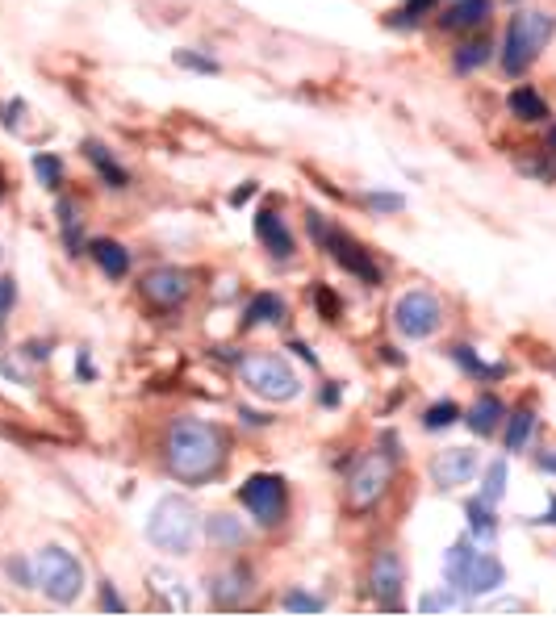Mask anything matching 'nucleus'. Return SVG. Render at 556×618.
<instances>
[{
	"instance_id": "1",
	"label": "nucleus",
	"mask_w": 556,
	"mask_h": 618,
	"mask_svg": "<svg viewBox=\"0 0 556 618\" xmlns=\"http://www.w3.org/2000/svg\"><path fill=\"white\" fill-rule=\"evenodd\" d=\"M230 456V439L222 426L201 422V418H176L164 435V464L176 481L184 485H205L214 481Z\"/></svg>"
},
{
	"instance_id": "2",
	"label": "nucleus",
	"mask_w": 556,
	"mask_h": 618,
	"mask_svg": "<svg viewBox=\"0 0 556 618\" xmlns=\"http://www.w3.org/2000/svg\"><path fill=\"white\" fill-rule=\"evenodd\" d=\"M444 581L465 593V598H485V593L506 585V568L498 556L477 552L473 539H456L444 552Z\"/></svg>"
},
{
	"instance_id": "3",
	"label": "nucleus",
	"mask_w": 556,
	"mask_h": 618,
	"mask_svg": "<svg viewBox=\"0 0 556 618\" xmlns=\"http://www.w3.org/2000/svg\"><path fill=\"white\" fill-rule=\"evenodd\" d=\"M197 535H201V514H197V506L189 502V497H180V493L159 497L151 518H147L151 548L172 552V556H189Z\"/></svg>"
},
{
	"instance_id": "4",
	"label": "nucleus",
	"mask_w": 556,
	"mask_h": 618,
	"mask_svg": "<svg viewBox=\"0 0 556 618\" xmlns=\"http://www.w3.org/2000/svg\"><path fill=\"white\" fill-rule=\"evenodd\" d=\"M556 38V17L552 13H515L511 26L502 34V71L506 76H523V71L540 59V51Z\"/></svg>"
},
{
	"instance_id": "5",
	"label": "nucleus",
	"mask_w": 556,
	"mask_h": 618,
	"mask_svg": "<svg viewBox=\"0 0 556 618\" xmlns=\"http://www.w3.org/2000/svg\"><path fill=\"white\" fill-rule=\"evenodd\" d=\"M30 577H34V589H42L46 598L59 602V606L76 602L80 593H84V564H80L72 552H67V548H59V543L34 552Z\"/></svg>"
},
{
	"instance_id": "6",
	"label": "nucleus",
	"mask_w": 556,
	"mask_h": 618,
	"mask_svg": "<svg viewBox=\"0 0 556 618\" xmlns=\"http://www.w3.org/2000/svg\"><path fill=\"white\" fill-rule=\"evenodd\" d=\"M239 376H243V385L264 397V401H293L301 393V380L297 372L289 368L285 355H247V360L239 364Z\"/></svg>"
},
{
	"instance_id": "7",
	"label": "nucleus",
	"mask_w": 556,
	"mask_h": 618,
	"mask_svg": "<svg viewBox=\"0 0 556 618\" xmlns=\"http://www.w3.org/2000/svg\"><path fill=\"white\" fill-rule=\"evenodd\" d=\"M239 502L260 527H281L289 514V489L276 472H256V477H247L239 485Z\"/></svg>"
},
{
	"instance_id": "8",
	"label": "nucleus",
	"mask_w": 556,
	"mask_h": 618,
	"mask_svg": "<svg viewBox=\"0 0 556 618\" xmlns=\"http://www.w3.org/2000/svg\"><path fill=\"white\" fill-rule=\"evenodd\" d=\"M389 481H393V460L389 456H381V451L360 456L356 468H352V477H347V510H352V514L373 510L385 497Z\"/></svg>"
},
{
	"instance_id": "9",
	"label": "nucleus",
	"mask_w": 556,
	"mask_h": 618,
	"mask_svg": "<svg viewBox=\"0 0 556 618\" xmlns=\"http://www.w3.org/2000/svg\"><path fill=\"white\" fill-rule=\"evenodd\" d=\"M393 326H398V335L419 343V339H431L439 326H444V305L439 297H431L427 289H410L398 297L393 305Z\"/></svg>"
},
{
	"instance_id": "10",
	"label": "nucleus",
	"mask_w": 556,
	"mask_h": 618,
	"mask_svg": "<svg viewBox=\"0 0 556 618\" xmlns=\"http://www.w3.org/2000/svg\"><path fill=\"white\" fill-rule=\"evenodd\" d=\"M322 251H331V259L343 268V272H352L356 280H364V284H377L385 280L381 276V268H377V259L368 255V247L356 239V234H347V230H339V226H327V234H322V243H318Z\"/></svg>"
},
{
	"instance_id": "11",
	"label": "nucleus",
	"mask_w": 556,
	"mask_h": 618,
	"mask_svg": "<svg viewBox=\"0 0 556 618\" xmlns=\"http://www.w3.org/2000/svg\"><path fill=\"white\" fill-rule=\"evenodd\" d=\"M368 585L381 610H402V585H406V564L393 548H381L368 568Z\"/></svg>"
},
{
	"instance_id": "12",
	"label": "nucleus",
	"mask_w": 556,
	"mask_h": 618,
	"mask_svg": "<svg viewBox=\"0 0 556 618\" xmlns=\"http://www.w3.org/2000/svg\"><path fill=\"white\" fill-rule=\"evenodd\" d=\"M431 485L435 489H460V485H469L477 477V451L469 447H444V451H435L431 464Z\"/></svg>"
},
{
	"instance_id": "13",
	"label": "nucleus",
	"mask_w": 556,
	"mask_h": 618,
	"mask_svg": "<svg viewBox=\"0 0 556 618\" xmlns=\"http://www.w3.org/2000/svg\"><path fill=\"white\" fill-rule=\"evenodd\" d=\"M193 293V276L184 272V268H155L143 276V297L159 309H176L184 305Z\"/></svg>"
},
{
	"instance_id": "14",
	"label": "nucleus",
	"mask_w": 556,
	"mask_h": 618,
	"mask_svg": "<svg viewBox=\"0 0 556 618\" xmlns=\"http://www.w3.org/2000/svg\"><path fill=\"white\" fill-rule=\"evenodd\" d=\"M247 589H251V568L247 564H226L222 573H214L210 577V593H214V602L218 606H243L247 602Z\"/></svg>"
},
{
	"instance_id": "15",
	"label": "nucleus",
	"mask_w": 556,
	"mask_h": 618,
	"mask_svg": "<svg viewBox=\"0 0 556 618\" xmlns=\"http://www.w3.org/2000/svg\"><path fill=\"white\" fill-rule=\"evenodd\" d=\"M256 239H260L276 259H289V255H293V234H289V226H285V218H281V209H276V205H264V209L256 213Z\"/></svg>"
},
{
	"instance_id": "16",
	"label": "nucleus",
	"mask_w": 556,
	"mask_h": 618,
	"mask_svg": "<svg viewBox=\"0 0 556 618\" xmlns=\"http://www.w3.org/2000/svg\"><path fill=\"white\" fill-rule=\"evenodd\" d=\"M490 9H494V0H456V5L439 17V26L444 30H477L490 21Z\"/></svg>"
},
{
	"instance_id": "17",
	"label": "nucleus",
	"mask_w": 556,
	"mask_h": 618,
	"mask_svg": "<svg viewBox=\"0 0 556 618\" xmlns=\"http://www.w3.org/2000/svg\"><path fill=\"white\" fill-rule=\"evenodd\" d=\"M502 418H506L502 397H494V393H481V397L473 401V410H469V418H465V422H469V431H473V435H481V439H485V435H494V431H498V422H502Z\"/></svg>"
},
{
	"instance_id": "18",
	"label": "nucleus",
	"mask_w": 556,
	"mask_h": 618,
	"mask_svg": "<svg viewBox=\"0 0 556 618\" xmlns=\"http://www.w3.org/2000/svg\"><path fill=\"white\" fill-rule=\"evenodd\" d=\"M448 355H452V360L460 364V372H465V376H473V380H481V385H494V380H502L506 372H511L506 364H485L481 355H477L473 347H465V343H456Z\"/></svg>"
},
{
	"instance_id": "19",
	"label": "nucleus",
	"mask_w": 556,
	"mask_h": 618,
	"mask_svg": "<svg viewBox=\"0 0 556 618\" xmlns=\"http://www.w3.org/2000/svg\"><path fill=\"white\" fill-rule=\"evenodd\" d=\"M506 105H511V113L519 117V122H527V126L548 122V101H544L531 84H519V88L511 92V97H506Z\"/></svg>"
},
{
	"instance_id": "20",
	"label": "nucleus",
	"mask_w": 556,
	"mask_h": 618,
	"mask_svg": "<svg viewBox=\"0 0 556 618\" xmlns=\"http://www.w3.org/2000/svg\"><path fill=\"white\" fill-rule=\"evenodd\" d=\"M84 155H88V163H92V168L101 172V180H105L109 188H126V184H130V172H126L122 163H118V159H113V155L101 147L97 138H88V142H84Z\"/></svg>"
},
{
	"instance_id": "21",
	"label": "nucleus",
	"mask_w": 556,
	"mask_h": 618,
	"mask_svg": "<svg viewBox=\"0 0 556 618\" xmlns=\"http://www.w3.org/2000/svg\"><path fill=\"white\" fill-rule=\"evenodd\" d=\"M88 251H92V259H97L101 272H105L109 280H122V276L130 272V251H126L122 243H113V239H97Z\"/></svg>"
},
{
	"instance_id": "22",
	"label": "nucleus",
	"mask_w": 556,
	"mask_h": 618,
	"mask_svg": "<svg viewBox=\"0 0 556 618\" xmlns=\"http://www.w3.org/2000/svg\"><path fill=\"white\" fill-rule=\"evenodd\" d=\"M465 518H469V531L477 543H490L498 535V514L490 502H481V497H469L465 502Z\"/></svg>"
},
{
	"instance_id": "23",
	"label": "nucleus",
	"mask_w": 556,
	"mask_h": 618,
	"mask_svg": "<svg viewBox=\"0 0 556 618\" xmlns=\"http://www.w3.org/2000/svg\"><path fill=\"white\" fill-rule=\"evenodd\" d=\"M151 589L159 593V602H164L168 610H189V593H184V581L172 577L168 568H151Z\"/></svg>"
},
{
	"instance_id": "24",
	"label": "nucleus",
	"mask_w": 556,
	"mask_h": 618,
	"mask_svg": "<svg viewBox=\"0 0 556 618\" xmlns=\"http://www.w3.org/2000/svg\"><path fill=\"white\" fill-rule=\"evenodd\" d=\"M205 531H210V543H218V548H226V552H230V548H243V543H247L243 522L230 518V514H210Z\"/></svg>"
},
{
	"instance_id": "25",
	"label": "nucleus",
	"mask_w": 556,
	"mask_h": 618,
	"mask_svg": "<svg viewBox=\"0 0 556 618\" xmlns=\"http://www.w3.org/2000/svg\"><path fill=\"white\" fill-rule=\"evenodd\" d=\"M531 431H536V410L531 406L511 410V418H506V451H523Z\"/></svg>"
},
{
	"instance_id": "26",
	"label": "nucleus",
	"mask_w": 556,
	"mask_h": 618,
	"mask_svg": "<svg viewBox=\"0 0 556 618\" xmlns=\"http://www.w3.org/2000/svg\"><path fill=\"white\" fill-rule=\"evenodd\" d=\"M281 314H285L281 297H276V293H256V297H251V305H247V314H243V326L251 330V326H264V322H281Z\"/></svg>"
},
{
	"instance_id": "27",
	"label": "nucleus",
	"mask_w": 556,
	"mask_h": 618,
	"mask_svg": "<svg viewBox=\"0 0 556 618\" xmlns=\"http://www.w3.org/2000/svg\"><path fill=\"white\" fill-rule=\"evenodd\" d=\"M490 55H494L490 38H477V42H465V46H460V51L452 55V67L460 71V76H469V71H477V67L490 63Z\"/></svg>"
},
{
	"instance_id": "28",
	"label": "nucleus",
	"mask_w": 556,
	"mask_h": 618,
	"mask_svg": "<svg viewBox=\"0 0 556 618\" xmlns=\"http://www.w3.org/2000/svg\"><path fill=\"white\" fill-rule=\"evenodd\" d=\"M460 422V406L456 401H435V406H427L423 414V431H448V426Z\"/></svg>"
},
{
	"instance_id": "29",
	"label": "nucleus",
	"mask_w": 556,
	"mask_h": 618,
	"mask_svg": "<svg viewBox=\"0 0 556 618\" xmlns=\"http://www.w3.org/2000/svg\"><path fill=\"white\" fill-rule=\"evenodd\" d=\"M502 493H506V460H494L490 468H485V481H481V502H502Z\"/></svg>"
},
{
	"instance_id": "30",
	"label": "nucleus",
	"mask_w": 556,
	"mask_h": 618,
	"mask_svg": "<svg viewBox=\"0 0 556 618\" xmlns=\"http://www.w3.org/2000/svg\"><path fill=\"white\" fill-rule=\"evenodd\" d=\"M55 213H59V222H63V239H67V247H72V255H80L84 243H80V218H76V205L63 197V201L55 205Z\"/></svg>"
},
{
	"instance_id": "31",
	"label": "nucleus",
	"mask_w": 556,
	"mask_h": 618,
	"mask_svg": "<svg viewBox=\"0 0 556 618\" xmlns=\"http://www.w3.org/2000/svg\"><path fill=\"white\" fill-rule=\"evenodd\" d=\"M34 172H38V180L46 188H59L63 184V163H59V155H34Z\"/></svg>"
},
{
	"instance_id": "32",
	"label": "nucleus",
	"mask_w": 556,
	"mask_h": 618,
	"mask_svg": "<svg viewBox=\"0 0 556 618\" xmlns=\"http://www.w3.org/2000/svg\"><path fill=\"white\" fill-rule=\"evenodd\" d=\"M439 0H406L402 5V13H393V26H414V21H419L427 9H435Z\"/></svg>"
},
{
	"instance_id": "33",
	"label": "nucleus",
	"mask_w": 556,
	"mask_h": 618,
	"mask_svg": "<svg viewBox=\"0 0 556 618\" xmlns=\"http://www.w3.org/2000/svg\"><path fill=\"white\" fill-rule=\"evenodd\" d=\"M314 305H318L322 322H339V297L327 289V284H318V289H314Z\"/></svg>"
},
{
	"instance_id": "34",
	"label": "nucleus",
	"mask_w": 556,
	"mask_h": 618,
	"mask_svg": "<svg viewBox=\"0 0 556 618\" xmlns=\"http://www.w3.org/2000/svg\"><path fill=\"white\" fill-rule=\"evenodd\" d=\"M419 610H427V614H435V610H456V593L452 589H435V593H427V598L419 602Z\"/></svg>"
},
{
	"instance_id": "35",
	"label": "nucleus",
	"mask_w": 556,
	"mask_h": 618,
	"mask_svg": "<svg viewBox=\"0 0 556 618\" xmlns=\"http://www.w3.org/2000/svg\"><path fill=\"white\" fill-rule=\"evenodd\" d=\"M13 305H17V280L0 276V326H5V318L13 314Z\"/></svg>"
},
{
	"instance_id": "36",
	"label": "nucleus",
	"mask_w": 556,
	"mask_h": 618,
	"mask_svg": "<svg viewBox=\"0 0 556 618\" xmlns=\"http://www.w3.org/2000/svg\"><path fill=\"white\" fill-rule=\"evenodd\" d=\"M364 201H368V209H373V213H398L406 205L398 193H368Z\"/></svg>"
},
{
	"instance_id": "37",
	"label": "nucleus",
	"mask_w": 556,
	"mask_h": 618,
	"mask_svg": "<svg viewBox=\"0 0 556 618\" xmlns=\"http://www.w3.org/2000/svg\"><path fill=\"white\" fill-rule=\"evenodd\" d=\"M285 610H301V614H318L322 610V598H314V593H289L285 598Z\"/></svg>"
},
{
	"instance_id": "38",
	"label": "nucleus",
	"mask_w": 556,
	"mask_h": 618,
	"mask_svg": "<svg viewBox=\"0 0 556 618\" xmlns=\"http://www.w3.org/2000/svg\"><path fill=\"white\" fill-rule=\"evenodd\" d=\"M176 63H180V67H193V71H205V76H214V71H218L214 59H201V55H193V51H176Z\"/></svg>"
},
{
	"instance_id": "39",
	"label": "nucleus",
	"mask_w": 556,
	"mask_h": 618,
	"mask_svg": "<svg viewBox=\"0 0 556 618\" xmlns=\"http://www.w3.org/2000/svg\"><path fill=\"white\" fill-rule=\"evenodd\" d=\"M101 606H105V610H126V602H122L118 593L109 589V581H105V589H101Z\"/></svg>"
},
{
	"instance_id": "40",
	"label": "nucleus",
	"mask_w": 556,
	"mask_h": 618,
	"mask_svg": "<svg viewBox=\"0 0 556 618\" xmlns=\"http://www.w3.org/2000/svg\"><path fill=\"white\" fill-rule=\"evenodd\" d=\"M251 197H256V184H243V188H235V193H230V205H243Z\"/></svg>"
},
{
	"instance_id": "41",
	"label": "nucleus",
	"mask_w": 556,
	"mask_h": 618,
	"mask_svg": "<svg viewBox=\"0 0 556 618\" xmlns=\"http://www.w3.org/2000/svg\"><path fill=\"white\" fill-rule=\"evenodd\" d=\"M536 468H544V472H552V477H556V451H540V456H536Z\"/></svg>"
},
{
	"instance_id": "42",
	"label": "nucleus",
	"mask_w": 556,
	"mask_h": 618,
	"mask_svg": "<svg viewBox=\"0 0 556 618\" xmlns=\"http://www.w3.org/2000/svg\"><path fill=\"white\" fill-rule=\"evenodd\" d=\"M381 443H385V451H381V456H389V460H398V456H402V451H398V435H393V431H389Z\"/></svg>"
},
{
	"instance_id": "43",
	"label": "nucleus",
	"mask_w": 556,
	"mask_h": 618,
	"mask_svg": "<svg viewBox=\"0 0 556 618\" xmlns=\"http://www.w3.org/2000/svg\"><path fill=\"white\" fill-rule=\"evenodd\" d=\"M322 406H339V385H335V380L322 389Z\"/></svg>"
},
{
	"instance_id": "44",
	"label": "nucleus",
	"mask_w": 556,
	"mask_h": 618,
	"mask_svg": "<svg viewBox=\"0 0 556 618\" xmlns=\"http://www.w3.org/2000/svg\"><path fill=\"white\" fill-rule=\"evenodd\" d=\"M293 351H297V355H301V360H310V364H318V355H314V351H310V347H306V343H293Z\"/></svg>"
},
{
	"instance_id": "45",
	"label": "nucleus",
	"mask_w": 556,
	"mask_h": 618,
	"mask_svg": "<svg viewBox=\"0 0 556 618\" xmlns=\"http://www.w3.org/2000/svg\"><path fill=\"white\" fill-rule=\"evenodd\" d=\"M381 355H385V364H402V355L393 351V347H381Z\"/></svg>"
},
{
	"instance_id": "46",
	"label": "nucleus",
	"mask_w": 556,
	"mask_h": 618,
	"mask_svg": "<svg viewBox=\"0 0 556 618\" xmlns=\"http://www.w3.org/2000/svg\"><path fill=\"white\" fill-rule=\"evenodd\" d=\"M540 522H552V527H556V497H552V506H548V514H544Z\"/></svg>"
},
{
	"instance_id": "47",
	"label": "nucleus",
	"mask_w": 556,
	"mask_h": 618,
	"mask_svg": "<svg viewBox=\"0 0 556 618\" xmlns=\"http://www.w3.org/2000/svg\"><path fill=\"white\" fill-rule=\"evenodd\" d=\"M548 147H552V151H556V126H552V130H548Z\"/></svg>"
},
{
	"instance_id": "48",
	"label": "nucleus",
	"mask_w": 556,
	"mask_h": 618,
	"mask_svg": "<svg viewBox=\"0 0 556 618\" xmlns=\"http://www.w3.org/2000/svg\"><path fill=\"white\" fill-rule=\"evenodd\" d=\"M0 201H5V176H0Z\"/></svg>"
},
{
	"instance_id": "49",
	"label": "nucleus",
	"mask_w": 556,
	"mask_h": 618,
	"mask_svg": "<svg viewBox=\"0 0 556 618\" xmlns=\"http://www.w3.org/2000/svg\"><path fill=\"white\" fill-rule=\"evenodd\" d=\"M0 255H5V251H0Z\"/></svg>"
}]
</instances>
